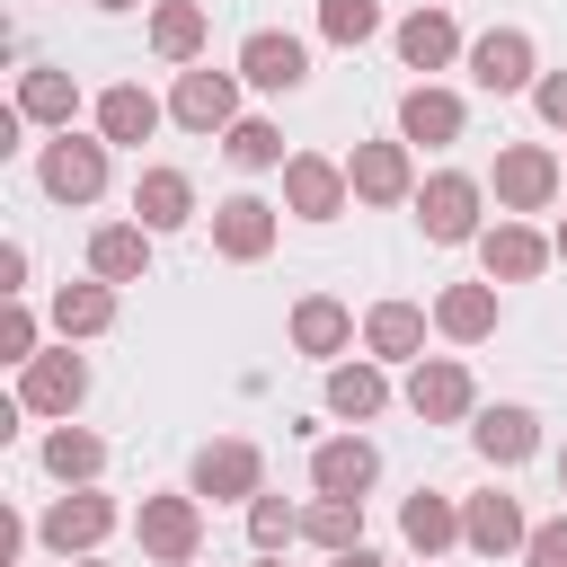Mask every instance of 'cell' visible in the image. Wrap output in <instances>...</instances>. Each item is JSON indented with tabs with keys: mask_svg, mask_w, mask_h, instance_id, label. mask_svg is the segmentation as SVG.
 <instances>
[{
	"mask_svg": "<svg viewBox=\"0 0 567 567\" xmlns=\"http://www.w3.org/2000/svg\"><path fill=\"white\" fill-rule=\"evenodd\" d=\"M558 487H567V452H558Z\"/></svg>",
	"mask_w": 567,
	"mask_h": 567,
	"instance_id": "43",
	"label": "cell"
},
{
	"mask_svg": "<svg viewBox=\"0 0 567 567\" xmlns=\"http://www.w3.org/2000/svg\"><path fill=\"white\" fill-rule=\"evenodd\" d=\"M142 549L168 558V567H195V549H204V505H195V496H142Z\"/></svg>",
	"mask_w": 567,
	"mask_h": 567,
	"instance_id": "2",
	"label": "cell"
},
{
	"mask_svg": "<svg viewBox=\"0 0 567 567\" xmlns=\"http://www.w3.org/2000/svg\"><path fill=\"white\" fill-rule=\"evenodd\" d=\"M151 124H159V97H151V89L124 80V89L97 97V133H106V142H151Z\"/></svg>",
	"mask_w": 567,
	"mask_h": 567,
	"instance_id": "22",
	"label": "cell"
},
{
	"mask_svg": "<svg viewBox=\"0 0 567 567\" xmlns=\"http://www.w3.org/2000/svg\"><path fill=\"white\" fill-rule=\"evenodd\" d=\"M151 44H159L168 62H195V53H204V9H195V0H159V9H151Z\"/></svg>",
	"mask_w": 567,
	"mask_h": 567,
	"instance_id": "28",
	"label": "cell"
},
{
	"mask_svg": "<svg viewBox=\"0 0 567 567\" xmlns=\"http://www.w3.org/2000/svg\"><path fill=\"white\" fill-rule=\"evenodd\" d=\"M177 124L186 133H221L230 124V106H239V89H230V71H177Z\"/></svg>",
	"mask_w": 567,
	"mask_h": 567,
	"instance_id": "12",
	"label": "cell"
},
{
	"mask_svg": "<svg viewBox=\"0 0 567 567\" xmlns=\"http://www.w3.org/2000/svg\"><path fill=\"white\" fill-rule=\"evenodd\" d=\"M97 461H106V443L80 434V425H62V434L44 443V470H53V478H97Z\"/></svg>",
	"mask_w": 567,
	"mask_h": 567,
	"instance_id": "33",
	"label": "cell"
},
{
	"mask_svg": "<svg viewBox=\"0 0 567 567\" xmlns=\"http://www.w3.org/2000/svg\"><path fill=\"white\" fill-rule=\"evenodd\" d=\"M328 408L363 425V416H381V408H390V381H381L372 363H337V372H328Z\"/></svg>",
	"mask_w": 567,
	"mask_h": 567,
	"instance_id": "26",
	"label": "cell"
},
{
	"mask_svg": "<svg viewBox=\"0 0 567 567\" xmlns=\"http://www.w3.org/2000/svg\"><path fill=\"white\" fill-rule=\"evenodd\" d=\"M239 80H257V89H301V80H310V44L257 27V35L239 44Z\"/></svg>",
	"mask_w": 567,
	"mask_h": 567,
	"instance_id": "5",
	"label": "cell"
},
{
	"mask_svg": "<svg viewBox=\"0 0 567 567\" xmlns=\"http://www.w3.org/2000/svg\"><path fill=\"white\" fill-rule=\"evenodd\" d=\"M35 532H44V549H62V558H71V549H97V540L115 532V505H106V496H62Z\"/></svg>",
	"mask_w": 567,
	"mask_h": 567,
	"instance_id": "15",
	"label": "cell"
},
{
	"mask_svg": "<svg viewBox=\"0 0 567 567\" xmlns=\"http://www.w3.org/2000/svg\"><path fill=\"white\" fill-rule=\"evenodd\" d=\"M0 354H9V363H35V319H27L18 301L0 310Z\"/></svg>",
	"mask_w": 567,
	"mask_h": 567,
	"instance_id": "37",
	"label": "cell"
},
{
	"mask_svg": "<svg viewBox=\"0 0 567 567\" xmlns=\"http://www.w3.org/2000/svg\"><path fill=\"white\" fill-rule=\"evenodd\" d=\"M284 204L301 213V221H337L346 213V168H328V159H284Z\"/></svg>",
	"mask_w": 567,
	"mask_h": 567,
	"instance_id": "8",
	"label": "cell"
},
{
	"mask_svg": "<svg viewBox=\"0 0 567 567\" xmlns=\"http://www.w3.org/2000/svg\"><path fill=\"white\" fill-rule=\"evenodd\" d=\"M478 257H487V284H532L558 248H549L540 230H523V221H496V230L478 239Z\"/></svg>",
	"mask_w": 567,
	"mask_h": 567,
	"instance_id": "9",
	"label": "cell"
},
{
	"mask_svg": "<svg viewBox=\"0 0 567 567\" xmlns=\"http://www.w3.org/2000/svg\"><path fill=\"white\" fill-rule=\"evenodd\" d=\"M434 328L461 337V346H478V337L496 328V292H487V284H452V292L434 301Z\"/></svg>",
	"mask_w": 567,
	"mask_h": 567,
	"instance_id": "23",
	"label": "cell"
},
{
	"mask_svg": "<svg viewBox=\"0 0 567 567\" xmlns=\"http://www.w3.org/2000/svg\"><path fill=\"white\" fill-rule=\"evenodd\" d=\"M408 408H416L425 425H452V416H470V372H461V363H416V381H408Z\"/></svg>",
	"mask_w": 567,
	"mask_h": 567,
	"instance_id": "18",
	"label": "cell"
},
{
	"mask_svg": "<svg viewBox=\"0 0 567 567\" xmlns=\"http://www.w3.org/2000/svg\"><path fill=\"white\" fill-rule=\"evenodd\" d=\"M532 97H540V115H549V124H567V71H549Z\"/></svg>",
	"mask_w": 567,
	"mask_h": 567,
	"instance_id": "39",
	"label": "cell"
},
{
	"mask_svg": "<svg viewBox=\"0 0 567 567\" xmlns=\"http://www.w3.org/2000/svg\"><path fill=\"white\" fill-rule=\"evenodd\" d=\"M89 266H97V284H133V275L151 266V239H142L133 221H115V230L89 239Z\"/></svg>",
	"mask_w": 567,
	"mask_h": 567,
	"instance_id": "24",
	"label": "cell"
},
{
	"mask_svg": "<svg viewBox=\"0 0 567 567\" xmlns=\"http://www.w3.org/2000/svg\"><path fill=\"white\" fill-rule=\"evenodd\" d=\"M346 186H354L363 204H399V195H408V151H399V142H363V151L346 159Z\"/></svg>",
	"mask_w": 567,
	"mask_h": 567,
	"instance_id": "16",
	"label": "cell"
},
{
	"mask_svg": "<svg viewBox=\"0 0 567 567\" xmlns=\"http://www.w3.org/2000/svg\"><path fill=\"white\" fill-rule=\"evenodd\" d=\"M35 177H44V195H62V204H97V195H106V142H80V133L62 124V142H44Z\"/></svg>",
	"mask_w": 567,
	"mask_h": 567,
	"instance_id": "1",
	"label": "cell"
},
{
	"mask_svg": "<svg viewBox=\"0 0 567 567\" xmlns=\"http://www.w3.org/2000/svg\"><path fill=\"white\" fill-rule=\"evenodd\" d=\"M97 9H133V0H97Z\"/></svg>",
	"mask_w": 567,
	"mask_h": 567,
	"instance_id": "44",
	"label": "cell"
},
{
	"mask_svg": "<svg viewBox=\"0 0 567 567\" xmlns=\"http://www.w3.org/2000/svg\"><path fill=\"white\" fill-rule=\"evenodd\" d=\"M416 221H425V239H470L478 230V186L461 177V168H443V177H425V195H416Z\"/></svg>",
	"mask_w": 567,
	"mask_h": 567,
	"instance_id": "4",
	"label": "cell"
},
{
	"mask_svg": "<svg viewBox=\"0 0 567 567\" xmlns=\"http://www.w3.org/2000/svg\"><path fill=\"white\" fill-rule=\"evenodd\" d=\"M292 532H301V514H292L284 496H248V540H257V549H284Z\"/></svg>",
	"mask_w": 567,
	"mask_h": 567,
	"instance_id": "36",
	"label": "cell"
},
{
	"mask_svg": "<svg viewBox=\"0 0 567 567\" xmlns=\"http://www.w3.org/2000/svg\"><path fill=\"white\" fill-rule=\"evenodd\" d=\"M106 319H115V292H106V284H62V292H53V328H62V337H97Z\"/></svg>",
	"mask_w": 567,
	"mask_h": 567,
	"instance_id": "29",
	"label": "cell"
},
{
	"mask_svg": "<svg viewBox=\"0 0 567 567\" xmlns=\"http://www.w3.org/2000/svg\"><path fill=\"white\" fill-rule=\"evenodd\" d=\"M301 532H310L319 549H354V532H363V496H319V505L301 514Z\"/></svg>",
	"mask_w": 567,
	"mask_h": 567,
	"instance_id": "32",
	"label": "cell"
},
{
	"mask_svg": "<svg viewBox=\"0 0 567 567\" xmlns=\"http://www.w3.org/2000/svg\"><path fill=\"white\" fill-rule=\"evenodd\" d=\"M363 346H372V354H416V346H425V310H416V301H381V310L363 319Z\"/></svg>",
	"mask_w": 567,
	"mask_h": 567,
	"instance_id": "30",
	"label": "cell"
},
{
	"mask_svg": "<svg viewBox=\"0 0 567 567\" xmlns=\"http://www.w3.org/2000/svg\"><path fill=\"white\" fill-rule=\"evenodd\" d=\"M221 151H230L239 168H284V133H275V124H257V115H248V124H230V142H221Z\"/></svg>",
	"mask_w": 567,
	"mask_h": 567,
	"instance_id": "34",
	"label": "cell"
},
{
	"mask_svg": "<svg viewBox=\"0 0 567 567\" xmlns=\"http://www.w3.org/2000/svg\"><path fill=\"white\" fill-rule=\"evenodd\" d=\"M346 337H354V319H346V301H328V292H310V301L292 310V346H301V354H337Z\"/></svg>",
	"mask_w": 567,
	"mask_h": 567,
	"instance_id": "25",
	"label": "cell"
},
{
	"mask_svg": "<svg viewBox=\"0 0 567 567\" xmlns=\"http://www.w3.org/2000/svg\"><path fill=\"white\" fill-rule=\"evenodd\" d=\"M18 284H27V248L9 239V248H0V292H18Z\"/></svg>",
	"mask_w": 567,
	"mask_h": 567,
	"instance_id": "40",
	"label": "cell"
},
{
	"mask_svg": "<svg viewBox=\"0 0 567 567\" xmlns=\"http://www.w3.org/2000/svg\"><path fill=\"white\" fill-rule=\"evenodd\" d=\"M319 27L337 44H363V35H381V0H319Z\"/></svg>",
	"mask_w": 567,
	"mask_h": 567,
	"instance_id": "35",
	"label": "cell"
},
{
	"mask_svg": "<svg viewBox=\"0 0 567 567\" xmlns=\"http://www.w3.org/2000/svg\"><path fill=\"white\" fill-rule=\"evenodd\" d=\"M337 567H381V558L372 549H337Z\"/></svg>",
	"mask_w": 567,
	"mask_h": 567,
	"instance_id": "41",
	"label": "cell"
},
{
	"mask_svg": "<svg viewBox=\"0 0 567 567\" xmlns=\"http://www.w3.org/2000/svg\"><path fill=\"white\" fill-rule=\"evenodd\" d=\"M549 195H558V159H549L540 142L496 151V204H505V213H540Z\"/></svg>",
	"mask_w": 567,
	"mask_h": 567,
	"instance_id": "3",
	"label": "cell"
},
{
	"mask_svg": "<svg viewBox=\"0 0 567 567\" xmlns=\"http://www.w3.org/2000/svg\"><path fill=\"white\" fill-rule=\"evenodd\" d=\"M213 248H221V257H239V266H248V257H266V248H275V204L230 195V204L213 213Z\"/></svg>",
	"mask_w": 567,
	"mask_h": 567,
	"instance_id": "13",
	"label": "cell"
},
{
	"mask_svg": "<svg viewBox=\"0 0 567 567\" xmlns=\"http://www.w3.org/2000/svg\"><path fill=\"white\" fill-rule=\"evenodd\" d=\"M470 80L496 89V97H505V89H532V35H523V27L478 35V44H470Z\"/></svg>",
	"mask_w": 567,
	"mask_h": 567,
	"instance_id": "7",
	"label": "cell"
},
{
	"mask_svg": "<svg viewBox=\"0 0 567 567\" xmlns=\"http://www.w3.org/2000/svg\"><path fill=\"white\" fill-rule=\"evenodd\" d=\"M470 443H478V461L514 470V461H532V452H540V416H532V408H487V416L470 425Z\"/></svg>",
	"mask_w": 567,
	"mask_h": 567,
	"instance_id": "14",
	"label": "cell"
},
{
	"mask_svg": "<svg viewBox=\"0 0 567 567\" xmlns=\"http://www.w3.org/2000/svg\"><path fill=\"white\" fill-rule=\"evenodd\" d=\"M133 213H142V230H177V221H195V186H186V168H142Z\"/></svg>",
	"mask_w": 567,
	"mask_h": 567,
	"instance_id": "17",
	"label": "cell"
},
{
	"mask_svg": "<svg viewBox=\"0 0 567 567\" xmlns=\"http://www.w3.org/2000/svg\"><path fill=\"white\" fill-rule=\"evenodd\" d=\"M18 399H27L35 416H71V408L89 399V363H80L71 346H62V354H35V363H27V390H18Z\"/></svg>",
	"mask_w": 567,
	"mask_h": 567,
	"instance_id": "6",
	"label": "cell"
},
{
	"mask_svg": "<svg viewBox=\"0 0 567 567\" xmlns=\"http://www.w3.org/2000/svg\"><path fill=\"white\" fill-rule=\"evenodd\" d=\"M195 496H213V505L257 496V443H204L195 452Z\"/></svg>",
	"mask_w": 567,
	"mask_h": 567,
	"instance_id": "11",
	"label": "cell"
},
{
	"mask_svg": "<svg viewBox=\"0 0 567 567\" xmlns=\"http://www.w3.org/2000/svg\"><path fill=\"white\" fill-rule=\"evenodd\" d=\"M399 532H408V540H416L425 558H434V549H452V540H470V532H461V514H452L443 496H425V487H416V496L399 505Z\"/></svg>",
	"mask_w": 567,
	"mask_h": 567,
	"instance_id": "27",
	"label": "cell"
},
{
	"mask_svg": "<svg viewBox=\"0 0 567 567\" xmlns=\"http://www.w3.org/2000/svg\"><path fill=\"white\" fill-rule=\"evenodd\" d=\"M461 532H470V549H487V558H505V549H523L532 532H523V505L514 496H470V514H461Z\"/></svg>",
	"mask_w": 567,
	"mask_h": 567,
	"instance_id": "19",
	"label": "cell"
},
{
	"mask_svg": "<svg viewBox=\"0 0 567 567\" xmlns=\"http://www.w3.org/2000/svg\"><path fill=\"white\" fill-rule=\"evenodd\" d=\"M71 106H80V89H71L62 71H27V80H18V115H35V124H71Z\"/></svg>",
	"mask_w": 567,
	"mask_h": 567,
	"instance_id": "31",
	"label": "cell"
},
{
	"mask_svg": "<svg viewBox=\"0 0 567 567\" xmlns=\"http://www.w3.org/2000/svg\"><path fill=\"white\" fill-rule=\"evenodd\" d=\"M549 248H558V257H567V221H558V239H549Z\"/></svg>",
	"mask_w": 567,
	"mask_h": 567,
	"instance_id": "42",
	"label": "cell"
},
{
	"mask_svg": "<svg viewBox=\"0 0 567 567\" xmlns=\"http://www.w3.org/2000/svg\"><path fill=\"white\" fill-rule=\"evenodd\" d=\"M399 133L408 142H461V97L452 89H408L399 97Z\"/></svg>",
	"mask_w": 567,
	"mask_h": 567,
	"instance_id": "20",
	"label": "cell"
},
{
	"mask_svg": "<svg viewBox=\"0 0 567 567\" xmlns=\"http://www.w3.org/2000/svg\"><path fill=\"white\" fill-rule=\"evenodd\" d=\"M523 558H532V567H567V514H558V523H540V532L523 540Z\"/></svg>",
	"mask_w": 567,
	"mask_h": 567,
	"instance_id": "38",
	"label": "cell"
},
{
	"mask_svg": "<svg viewBox=\"0 0 567 567\" xmlns=\"http://www.w3.org/2000/svg\"><path fill=\"white\" fill-rule=\"evenodd\" d=\"M257 567H275V549H266V558H257Z\"/></svg>",
	"mask_w": 567,
	"mask_h": 567,
	"instance_id": "45",
	"label": "cell"
},
{
	"mask_svg": "<svg viewBox=\"0 0 567 567\" xmlns=\"http://www.w3.org/2000/svg\"><path fill=\"white\" fill-rule=\"evenodd\" d=\"M452 53H461V35H452L443 9H416V18L399 27V62H408V71H443Z\"/></svg>",
	"mask_w": 567,
	"mask_h": 567,
	"instance_id": "21",
	"label": "cell"
},
{
	"mask_svg": "<svg viewBox=\"0 0 567 567\" xmlns=\"http://www.w3.org/2000/svg\"><path fill=\"white\" fill-rule=\"evenodd\" d=\"M372 478H381V452H372L363 434H346V443H319V452H310V487H319V496H363Z\"/></svg>",
	"mask_w": 567,
	"mask_h": 567,
	"instance_id": "10",
	"label": "cell"
}]
</instances>
